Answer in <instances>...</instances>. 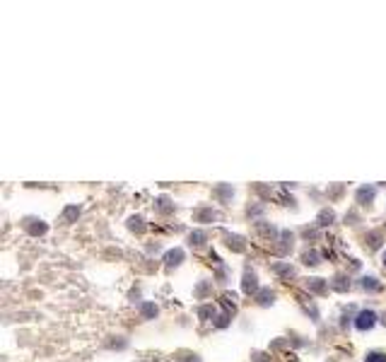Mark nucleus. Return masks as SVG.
Instances as JSON below:
<instances>
[{
  "mask_svg": "<svg viewBox=\"0 0 386 362\" xmlns=\"http://www.w3.org/2000/svg\"><path fill=\"white\" fill-rule=\"evenodd\" d=\"M304 263H307V266H316V263H319V254H316V251H307V254H304Z\"/></svg>",
  "mask_w": 386,
  "mask_h": 362,
  "instance_id": "nucleus-12",
  "label": "nucleus"
},
{
  "mask_svg": "<svg viewBox=\"0 0 386 362\" xmlns=\"http://www.w3.org/2000/svg\"><path fill=\"white\" fill-rule=\"evenodd\" d=\"M374 324H377V314H374L372 309H362V311L357 314V319H355L357 331H369Z\"/></svg>",
  "mask_w": 386,
  "mask_h": 362,
  "instance_id": "nucleus-1",
  "label": "nucleus"
},
{
  "mask_svg": "<svg viewBox=\"0 0 386 362\" xmlns=\"http://www.w3.org/2000/svg\"><path fill=\"white\" fill-rule=\"evenodd\" d=\"M189 239H191V246H200L205 241V232H191Z\"/></svg>",
  "mask_w": 386,
  "mask_h": 362,
  "instance_id": "nucleus-9",
  "label": "nucleus"
},
{
  "mask_svg": "<svg viewBox=\"0 0 386 362\" xmlns=\"http://www.w3.org/2000/svg\"><path fill=\"white\" fill-rule=\"evenodd\" d=\"M307 288L312 290V292H319V294H321V292H326L328 285H326V280H321V278H312V280L307 283Z\"/></svg>",
  "mask_w": 386,
  "mask_h": 362,
  "instance_id": "nucleus-4",
  "label": "nucleus"
},
{
  "mask_svg": "<svg viewBox=\"0 0 386 362\" xmlns=\"http://www.w3.org/2000/svg\"><path fill=\"white\" fill-rule=\"evenodd\" d=\"M242 290H244L246 294H251V292H256V290H258V283H256V276H254V273H246V276H244Z\"/></svg>",
  "mask_w": 386,
  "mask_h": 362,
  "instance_id": "nucleus-3",
  "label": "nucleus"
},
{
  "mask_svg": "<svg viewBox=\"0 0 386 362\" xmlns=\"http://www.w3.org/2000/svg\"><path fill=\"white\" fill-rule=\"evenodd\" d=\"M384 266H386V251H384Z\"/></svg>",
  "mask_w": 386,
  "mask_h": 362,
  "instance_id": "nucleus-17",
  "label": "nucleus"
},
{
  "mask_svg": "<svg viewBox=\"0 0 386 362\" xmlns=\"http://www.w3.org/2000/svg\"><path fill=\"white\" fill-rule=\"evenodd\" d=\"M365 362H386V353H379V350L367 353V355H365Z\"/></svg>",
  "mask_w": 386,
  "mask_h": 362,
  "instance_id": "nucleus-7",
  "label": "nucleus"
},
{
  "mask_svg": "<svg viewBox=\"0 0 386 362\" xmlns=\"http://www.w3.org/2000/svg\"><path fill=\"white\" fill-rule=\"evenodd\" d=\"M80 215V208H75V206H70L68 210H65V220H72V217Z\"/></svg>",
  "mask_w": 386,
  "mask_h": 362,
  "instance_id": "nucleus-15",
  "label": "nucleus"
},
{
  "mask_svg": "<svg viewBox=\"0 0 386 362\" xmlns=\"http://www.w3.org/2000/svg\"><path fill=\"white\" fill-rule=\"evenodd\" d=\"M227 246H229V249H234V251H242V249H244V239H242V237H232V234H227Z\"/></svg>",
  "mask_w": 386,
  "mask_h": 362,
  "instance_id": "nucleus-5",
  "label": "nucleus"
},
{
  "mask_svg": "<svg viewBox=\"0 0 386 362\" xmlns=\"http://www.w3.org/2000/svg\"><path fill=\"white\" fill-rule=\"evenodd\" d=\"M275 271H278V273H285V276H292V273H295L290 266H282V263H278V266H275Z\"/></svg>",
  "mask_w": 386,
  "mask_h": 362,
  "instance_id": "nucleus-16",
  "label": "nucleus"
},
{
  "mask_svg": "<svg viewBox=\"0 0 386 362\" xmlns=\"http://www.w3.org/2000/svg\"><path fill=\"white\" fill-rule=\"evenodd\" d=\"M142 316H145V319L157 316V307H155V304H150V302H147V304H142Z\"/></svg>",
  "mask_w": 386,
  "mask_h": 362,
  "instance_id": "nucleus-10",
  "label": "nucleus"
},
{
  "mask_svg": "<svg viewBox=\"0 0 386 362\" xmlns=\"http://www.w3.org/2000/svg\"><path fill=\"white\" fill-rule=\"evenodd\" d=\"M374 198V189H360L357 191V201L365 203V201H372Z\"/></svg>",
  "mask_w": 386,
  "mask_h": 362,
  "instance_id": "nucleus-6",
  "label": "nucleus"
},
{
  "mask_svg": "<svg viewBox=\"0 0 386 362\" xmlns=\"http://www.w3.org/2000/svg\"><path fill=\"white\" fill-rule=\"evenodd\" d=\"M164 261H167V266H179L184 261V251L181 249H172V251H167Z\"/></svg>",
  "mask_w": 386,
  "mask_h": 362,
  "instance_id": "nucleus-2",
  "label": "nucleus"
},
{
  "mask_svg": "<svg viewBox=\"0 0 386 362\" xmlns=\"http://www.w3.org/2000/svg\"><path fill=\"white\" fill-rule=\"evenodd\" d=\"M362 288L365 290H379V283H377V278H365V280H362Z\"/></svg>",
  "mask_w": 386,
  "mask_h": 362,
  "instance_id": "nucleus-13",
  "label": "nucleus"
},
{
  "mask_svg": "<svg viewBox=\"0 0 386 362\" xmlns=\"http://www.w3.org/2000/svg\"><path fill=\"white\" fill-rule=\"evenodd\" d=\"M333 213H331V210H323L321 215H319V224H331V222H333Z\"/></svg>",
  "mask_w": 386,
  "mask_h": 362,
  "instance_id": "nucleus-14",
  "label": "nucleus"
},
{
  "mask_svg": "<svg viewBox=\"0 0 386 362\" xmlns=\"http://www.w3.org/2000/svg\"><path fill=\"white\" fill-rule=\"evenodd\" d=\"M273 297H275V292H273V290H261V292H258V302H261V304L273 302Z\"/></svg>",
  "mask_w": 386,
  "mask_h": 362,
  "instance_id": "nucleus-8",
  "label": "nucleus"
},
{
  "mask_svg": "<svg viewBox=\"0 0 386 362\" xmlns=\"http://www.w3.org/2000/svg\"><path fill=\"white\" fill-rule=\"evenodd\" d=\"M24 227H27L32 234H44V232H46V224H44V222H39V224H29V222H27Z\"/></svg>",
  "mask_w": 386,
  "mask_h": 362,
  "instance_id": "nucleus-11",
  "label": "nucleus"
}]
</instances>
